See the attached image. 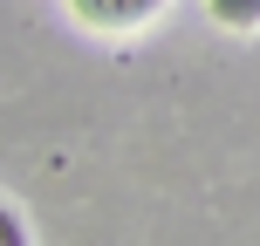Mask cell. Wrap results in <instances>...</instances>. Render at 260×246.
Instances as JSON below:
<instances>
[{
  "instance_id": "6da1fadb",
  "label": "cell",
  "mask_w": 260,
  "mask_h": 246,
  "mask_svg": "<svg viewBox=\"0 0 260 246\" xmlns=\"http://www.w3.org/2000/svg\"><path fill=\"white\" fill-rule=\"evenodd\" d=\"M69 14H76L82 27H96V34H130V27L157 21L165 0H69Z\"/></svg>"
},
{
  "instance_id": "7a4b0ae2",
  "label": "cell",
  "mask_w": 260,
  "mask_h": 246,
  "mask_svg": "<svg viewBox=\"0 0 260 246\" xmlns=\"http://www.w3.org/2000/svg\"><path fill=\"white\" fill-rule=\"evenodd\" d=\"M219 27H260V0H206Z\"/></svg>"
},
{
  "instance_id": "3957f363",
  "label": "cell",
  "mask_w": 260,
  "mask_h": 246,
  "mask_svg": "<svg viewBox=\"0 0 260 246\" xmlns=\"http://www.w3.org/2000/svg\"><path fill=\"white\" fill-rule=\"evenodd\" d=\"M0 246H35V239H27V219L7 205V198H0Z\"/></svg>"
}]
</instances>
